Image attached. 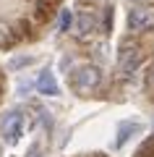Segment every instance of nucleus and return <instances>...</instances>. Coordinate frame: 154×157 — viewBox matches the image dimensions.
<instances>
[{
	"instance_id": "6",
	"label": "nucleus",
	"mask_w": 154,
	"mask_h": 157,
	"mask_svg": "<svg viewBox=\"0 0 154 157\" xmlns=\"http://www.w3.org/2000/svg\"><path fill=\"white\" fill-rule=\"evenodd\" d=\"M141 134V123L138 121H123L120 126H118V136H115V147H123L131 136Z\"/></svg>"
},
{
	"instance_id": "14",
	"label": "nucleus",
	"mask_w": 154,
	"mask_h": 157,
	"mask_svg": "<svg viewBox=\"0 0 154 157\" xmlns=\"http://www.w3.org/2000/svg\"><path fill=\"white\" fill-rule=\"evenodd\" d=\"M84 3H94V0H84Z\"/></svg>"
},
{
	"instance_id": "13",
	"label": "nucleus",
	"mask_w": 154,
	"mask_h": 157,
	"mask_svg": "<svg viewBox=\"0 0 154 157\" xmlns=\"http://www.w3.org/2000/svg\"><path fill=\"white\" fill-rule=\"evenodd\" d=\"M131 3H136V6H141V3H149V0H131Z\"/></svg>"
},
{
	"instance_id": "11",
	"label": "nucleus",
	"mask_w": 154,
	"mask_h": 157,
	"mask_svg": "<svg viewBox=\"0 0 154 157\" xmlns=\"http://www.w3.org/2000/svg\"><path fill=\"white\" fill-rule=\"evenodd\" d=\"M32 86H37V84H32V81H21V84H18V94H29Z\"/></svg>"
},
{
	"instance_id": "4",
	"label": "nucleus",
	"mask_w": 154,
	"mask_h": 157,
	"mask_svg": "<svg viewBox=\"0 0 154 157\" xmlns=\"http://www.w3.org/2000/svg\"><path fill=\"white\" fill-rule=\"evenodd\" d=\"M118 63H120V71L123 73H133L138 66H141V47L136 45H123L120 52H118Z\"/></svg>"
},
{
	"instance_id": "3",
	"label": "nucleus",
	"mask_w": 154,
	"mask_h": 157,
	"mask_svg": "<svg viewBox=\"0 0 154 157\" xmlns=\"http://www.w3.org/2000/svg\"><path fill=\"white\" fill-rule=\"evenodd\" d=\"M128 29L131 32H149L154 29V6H138L128 13Z\"/></svg>"
},
{
	"instance_id": "1",
	"label": "nucleus",
	"mask_w": 154,
	"mask_h": 157,
	"mask_svg": "<svg viewBox=\"0 0 154 157\" xmlns=\"http://www.w3.org/2000/svg\"><path fill=\"white\" fill-rule=\"evenodd\" d=\"M99 81H102V71L97 66H78L71 73V86L76 92H92L99 86Z\"/></svg>"
},
{
	"instance_id": "2",
	"label": "nucleus",
	"mask_w": 154,
	"mask_h": 157,
	"mask_svg": "<svg viewBox=\"0 0 154 157\" xmlns=\"http://www.w3.org/2000/svg\"><path fill=\"white\" fill-rule=\"evenodd\" d=\"M0 128H3V139H6L8 144H16L24 136V115H21V110H11L3 118Z\"/></svg>"
},
{
	"instance_id": "8",
	"label": "nucleus",
	"mask_w": 154,
	"mask_h": 157,
	"mask_svg": "<svg viewBox=\"0 0 154 157\" xmlns=\"http://www.w3.org/2000/svg\"><path fill=\"white\" fill-rule=\"evenodd\" d=\"M71 26H73V13L68 8H63L60 16H58V32H68Z\"/></svg>"
},
{
	"instance_id": "7",
	"label": "nucleus",
	"mask_w": 154,
	"mask_h": 157,
	"mask_svg": "<svg viewBox=\"0 0 154 157\" xmlns=\"http://www.w3.org/2000/svg\"><path fill=\"white\" fill-rule=\"evenodd\" d=\"M94 26H97V18L89 16V13H81V16L73 21V29H76L78 37H86V34H92V32H94Z\"/></svg>"
},
{
	"instance_id": "9",
	"label": "nucleus",
	"mask_w": 154,
	"mask_h": 157,
	"mask_svg": "<svg viewBox=\"0 0 154 157\" xmlns=\"http://www.w3.org/2000/svg\"><path fill=\"white\" fill-rule=\"evenodd\" d=\"M29 63H32V58H26V55H18V58H11V63H8V68H11V71H18V68L29 66Z\"/></svg>"
},
{
	"instance_id": "10",
	"label": "nucleus",
	"mask_w": 154,
	"mask_h": 157,
	"mask_svg": "<svg viewBox=\"0 0 154 157\" xmlns=\"http://www.w3.org/2000/svg\"><path fill=\"white\" fill-rule=\"evenodd\" d=\"M39 123H42V126H44L47 131L52 128V115H50L47 110H42V107H39Z\"/></svg>"
},
{
	"instance_id": "5",
	"label": "nucleus",
	"mask_w": 154,
	"mask_h": 157,
	"mask_svg": "<svg viewBox=\"0 0 154 157\" xmlns=\"http://www.w3.org/2000/svg\"><path fill=\"white\" fill-rule=\"evenodd\" d=\"M34 84H37V92H39V94H47V97H58V94H60V86H58L55 73L47 71V68L37 76V81H34Z\"/></svg>"
},
{
	"instance_id": "12",
	"label": "nucleus",
	"mask_w": 154,
	"mask_h": 157,
	"mask_svg": "<svg viewBox=\"0 0 154 157\" xmlns=\"http://www.w3.org/2000/svg\"><path fill=\"white\" fill-rule=\"evenodd\" d=\"M146 81H149V86H154V68L149 71V78H146Z\"/></svg>"
}]
</instances>
